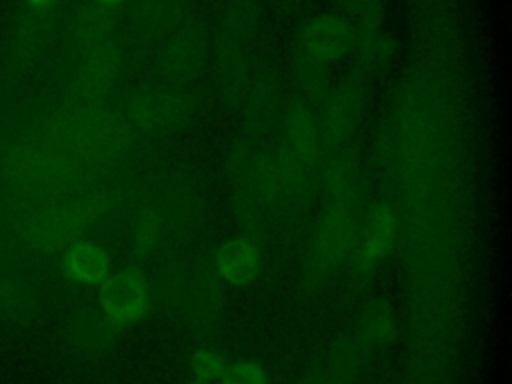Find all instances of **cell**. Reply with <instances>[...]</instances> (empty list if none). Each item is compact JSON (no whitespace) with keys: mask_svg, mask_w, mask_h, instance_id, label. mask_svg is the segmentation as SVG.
I'll list each match as a JSON object with an SVG mask.
<instances>
[{"mask_svg":"<svg viewBox=\"0 0 512 384\" xmlns=\"http://www.w3.org/2000/svg\"><path fill=\"white\" fill-rule=\"evenodd\" d=\"M100 306L114 328L140 320L150 308V290L144 274L128 266L100 284Z\"/></svg>","mask_w":512,"mask_h":384,"instance_id":"1","label":"cell"},{"mask_svg":"<svg viewBox=\"0 0 512 384\" xmlns=\"http://www.w3.org/2000/svg\"><path fill=\"white\" fill-rule=\"evenodd\" d=\"M358 30L338 14H322L310 20L302 32V50L318 64L344 56L356 44Z\"/></svg>","mask_w":512,"mask_h":384,"instance_id":"2","label":"cell"},{"mask_svg":"<svg viewBox=\"0 0 512 384\" xmlns=\"http://www.w3.org/2000/svg\"><path fill=\"white\" fill-rule=\"evenodd\" d=\"M352 236L350 206L332 204L312 240V268L320 274H330L342 262Z\"/></svg>","mask_w":512,"mask_h":384,"instance_id":"3","label":"cell"},{"mask_svg":"<svg viewBox=\"0 0 512 384\" xmlns=\"http://www.w3.org/2000/svg\"><path fill=\"white\" fill-rule=\"evenodd\" d=\"M186 116L184 102L174 94H140L128 104V118L142 130H166Z\"/></svg>","mask_w":512,"mask_h":384,"instance_id":"4","label":"cell"},{"mask_svg":"<svg viewBox=\"0 0 512 384\" xmlns=\"http://www.w3.org/2000/svg\"><path fill=\"white\" fill-rule=\"evenodd\" d=\"M362 112V88L356 82L344 84L326 106L324 134L326 146L340 144L356 126Z\"/></svg>","mask_w":512,"mask_h":384,"instance_id":"5","label":"cell"},{"mask_svg":"<svg viewBox=\"0 0 512 384\" xmlns=\"http://www.w3.org/2000/svg\"><path fill=\"white\" fill-rule=\"evenodd\" d=\"M62 272L76 282L102 284L110 276V260L98 244L76 240L64 250Z\"/></svg>","mask_w":512,"mask_h":384,"instance_id":"6","label":"cell"},{"mask_svg":"<svg viewBox=\"0 0 512 384\" xmlns=\"http://www.w3.org/2000/svg\"><path fill=\"white\" fill-rule=\"evenodd\" d=\"M260 266V250L246 238H234L220 246L216 254V268L220 276L232 286L250 284Z\"/></svg>","mask_w":512,"mask_h":384,"instance_id":"7","label":"cell"},{"mask_svg":"<svg viewBox=\"0 0 512 384\" xmlns=\"http://www.w3.org/2000/svg\"><path fill=\"white\" fill-rule=\"evenodd\" d=\"M396 240V218L386 204L370 208L358 244V258L362 262H374L384 258Z\"/></svg>","mask_w":512,"mask_h":384,"instance_id":"8","label":"cell"},{"mask_svg":"<svg viewBox=\"0 0 512 384\" xmlns=\"http://www.w3.org/2000/svg\"><path fill=\"white\" fill-rule=\"evenodd\" d=\"M284 146L294 154V158L304 168H310L316 162L318 148H320V136H318L316 124H314L312 114L306 108V104H296L290 110Z\"/></svg>","mask_w":512,"mask_h":384,"instance_id":"9","label":"cell"},{"mask_svg":"<svg viewBox=\"0 0 512 384\" xmlns=\"http://www.w3.org/2000/svg\"><path fill=\"white\" fill-rule=\"evenodd\" d=\"M180 14L182 0H136V32L142 36H162L178 24Z\"/></svg>","mask_w":512,"mask_h":384,"instance_id":"10","label":"cell"},{"mask_svg":"<svg viewBox=\"0 0 512 384\" xmlns=\"http://www.w3.org/2000/svg\"><path fill=\"white\" fill-rule=\"evenodd\" d=\"M202 56V40L194 28H182L166 44L164 68L172 78H182L194 72Z\"/></svg>","mask_w":512,"mask_h":384,"instance_id":"11","label":"cell"},{"mask_svg":"<svg viewBox=\"0 0 512 384\" xmlns=\"http://www.w3.org/2000/svg\"><path fill=\"white\" fill-rule=\"evenodd\" d=\"M392 334V310L388 302L374 300L360 314L356 328V344L360 348H378Z\"/></svg>","mask_w":512,"mask_h":384,"instance_id":"12","label":"cell"},{"mask_svg":"<svg viewBox=\"0 0 512 384\" xmlns=\"http://www.w3.org/2000/svg\"><path fill=\"white\" fill-rule=\"evenodd\" d=\"M340 14L358 32L378 30L384 18V8L380 0H338Z\"/></svg>","mask_w":512,"mask_h":384,"instance_id":"13","label":"cell"},{"mask_svg":"<svg viewBox=\"0 0 512 384\" xmlns=\"http://www.w3.org/2000/svg\"><path fill=\"white\" fill-rule=\"evenodd\" d=\"M360 52L362 62L368 68L374 66H382L390 60L392 54V42L388 36H382L378 30H366V32H358L356 36V44H354Z\"/></svg>","mask_w":512,"mask_h":384,"instance_id":"14","label":"cell"},{"mask_svg":"<svg viewBox=\"0 0 512 384\" xmlns=\"http://www.w3.org/2000/svg\"><path fill=\"white\" fill-rule=\"evenodd\" d=\"M160 238V216L154 210H142L136 220V232H134V248L136 254L144 256L148 254Z\"/></svg>","mask_w":512,"mask_h":384,"instance_id":"15","label":"cell"},{"mask_svg":"<svg viewBox=\"0 0 512 384\" xmlns=\"http://www.w3.org/2000/svg\"><path fill=\"white\" fill-rule=\"evenodd\" d=\"M222 384H268L266 372L258 362H234L224 366Z\"/></svg>","mask_w":512,"mask_h":384,"instance_id":"16","label":"cell"},{"mask_svg":"<svg viewBox=\"0 0 512 384\" xmlns=\"http://www.w3.org/2000/svg\"><path fill=\"white\" fill-rule=\"evenodd\" d=\"M224 366H226L224 358L210 350H198L192 356V372H194L196 380H202V382H212V380L220 378Z\"/></svg>","mask_w":512,"mask_h":384,"instance_id":"17","label":"cell"},{"mask_svg":"<svg viewBox=\"0 0 512 384\" xmlns=\"http://www.w3.org/2000/svg\"><path fill=\"white\" fill-rule=\"evenodd\" d=\"M94 2H96V6H98L100 10L112 12V10H116L124 0H94Z\"/></svg>","mask_w":512,"mask_h":384,"instance_id":"18","label":"cell"},{"mask_svg":"<svg viewBox=\"0 0 512 384\" xmlns=\"http://www.w3.org/2000/svg\"><path fill=\"white\" fill-rule=\"evenodd\" d=\"M32 6H36V8H44V6H48V4H52L54 0H28Z\"/></svg>","mask_w":512,"mask_h":384,"instance_id":"19","label":"cell"},{"mask_svg":"<svg viewBox=\"0 0 512 384\" xmlns=\"http://www.w3.org/2000/svg\"><path fill=\"white\" fill-rule=\"evenodd\" d=\"M188 384H208V382H202V380H196V378H194V380L188 382Z\"/></svg>","mask_w":512,"mask_h":384,"instance_id":"20","label":"cell"}]
</instances>
